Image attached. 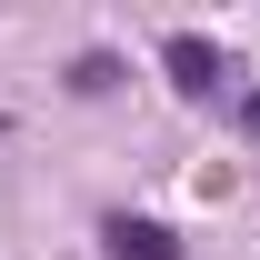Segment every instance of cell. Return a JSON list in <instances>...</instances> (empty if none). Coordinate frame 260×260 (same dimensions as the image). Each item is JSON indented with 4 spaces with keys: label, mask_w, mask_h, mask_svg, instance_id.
Here are the masks:
<instances>
[{
    "label": "cell",
    "mask_w": 260,
    "mask_h": 260,
    "mask_svg": "<svg viewBox=\"0 0 260 260\" xmlns=\"http://www.w3.org/2000/svg\"><path fill=\"white\" fill-rule=\"evenodd\" d=\"M110 260H180V240L160 220H110Z\"/></svg>",
    "instance_id": "cell-2"
},
{
    "label": "cell",
    "mask_w": 260,
    "mask_h": 260,
    "mask_svg": "<svg viewBox=\"0 0 260 260\" xmlns=\"http://www.w3.org/2000/svg\"><path fill=\"white\" fill-rule=\"evenodd\" d=\"M240 130H250V140H260V90H250V100H240Z\"/></svg>",
    "instance_id": "cell-4"
},
{
    "label": "cell",
    "mask_w": 260,
    "mask_h": 260,
    "mask_svg": "<svg viewBox=\"0 0 260 260\" xmlns=\"http://www.w3.org/2000/svg\"><path fill=\"white\" fill-rule=\"evenodd\" d=\"M110 80H120V60H110V50H90V60H70V90H110Z\"/></svg>",
    "instance_id": "cell-3"
},
{
    "label": "cell",
    "mask_w": 260,
    "mask_h": 260,
    "mask_svg": "<svg viewBox=\"0 0 260 260\" xmlns=\"http://www.w3.org/2000/svg\"><path fill=\"white\" fill-rule=\"evenodd\" d=\"M160 70H170L190 100H210V90H220V50H210L200 30H170V40H160Z\"/></svg>",
    "instance_id": "cell-1"
}]
</instances>
